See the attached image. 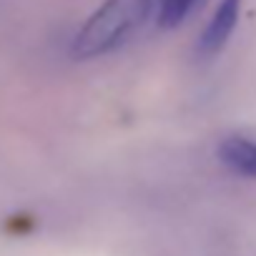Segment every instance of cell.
Wrapping results in <instances>:
<instances>
[{"label":"cell","instance_id":"6da1fadb","mask_svg":"<svg viewBox=\"0 0 256 256\" xmlns=\"http://www.w3.org/2000/svg\"><path fill=\"white\" fill-rule=\"evenodd\" d=\"M156 16V0H106L76 33L73 56L78 60L108 56L138 36Z\"/></svg>","mask_w":256,"mask_h":256},{"label":"cell","instance_id":"277c9868","mask_svg":"<svg viewBox=\"0 0 256 256\" xmlns=\"http://www.w3.org/2000/svg\"><path fill=\"white\" fill-rule=\"evenodd\" d=\"M198 3H204V0H161L158 16H156V26L166 28V30L181 26Z\"/></svg>","mask_w":256,"mask_h":256},{"label":"cell","instance_id":"7a4b0ae2","mask_svg":"<svg viewBox=\"0 0 256 256\" xmlns=\"http://www.w3.org/2000/svg\"><path fill=\"white\" fill-rule=\"evenodd\" d=\"M238 13H241V0H221L196 43V53L201 58H214L216 53H221V48L228 43L238 23Z\"/></svg>","mask_w":256,"mask_h":256},{"label":"cell","instance_id":"3957f363","mask_svg":"<svg viewBox=\"0 0 256 256\" xmlns=\"http://www.w3.org/2000/svg\"><path fill=\"white\" fill-rule=\"evenodd\" d=\"M218 154H221V161L231 171L256 178V144L254 141H248L244 136H231L221 144Z\"/></svg>","mask_w":256,"mask_h":256}]
</instances>
